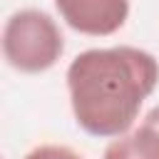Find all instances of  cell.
Segmentation results:
<instances>
[{
	"instance_id": "obj_4",
	"label": "cell",
	"mask_w": 159,
	"mask_h": 159,
	"mask_svg": "<svg viewBox=\"0 0 159 159\" xmlns=\"http://www.w3.org/2000/svg\"><path fill=\"white\" fill-rule=\"evenodd\" d=\"M102 159H159V104L144 114L139 127L112 139Z\"/></svg>"
},
{
	"instance_id": "obj_2",
	"label": "cell",
	"mask_w": 159,
	"mask_h": 159,
	"mask_svg": "<svg viewBox=\"0 0 159 159\" xmlns=\"http://www.w3.org/2000/svg\"><path fill=\"white\" fill-rule=\"evenodd\" d=\"M62 52L65 37L47 12L37 7H25L5 20L2 55L12 70L25 75L45 72L57 65Z\"/></svg>"
},
{
	"instance_id": "obj_5",
	"label": "cell",
	"mask_w": 159,
	"mask_h": 159,
	"mask_svg": "<svg viewBox=\"0 0 159 159\" xmlns=\"http://www.w3.org/2000/svg\"><path fill=\"white\" fill-rule=\"evenodd\" d=\"M25 159H82V157L75 149L62 147V144H40L32 152H27Z\"/></svg>"
},
{
	"instance_id": "obj_1",
	"label": "cell",
	"mask_w": 159,
	"mask_h": 159,
	"mask_svg": "<svg viewBox=\"0 0 159 159\" xmlns=\"http://www.w3.org/2000/svg\"><path fill=\"white\" fill-rule=\"evenodd\" d=\"M65 80L80 129L117 139L134 127L144 99L154 92L159 62L152 52L132 45L92 47L70 62Z\"/></svg>"
},
{
	"instance_id": "obj_3",
	"label": "cell",
	"mask_w": 159,
	"mask_h": 159,
	"mask_svg": "<svg viewBox=\"0 0 159 159\" xmlns=\"http://www.w3.org/2000/svg\"><path fill=\"white\" fill-rule=\"evenodd\" d=\"M60 17L82 35L107 37L124 27L129 0H55Z\"/></svg>"
}]
</instances>
